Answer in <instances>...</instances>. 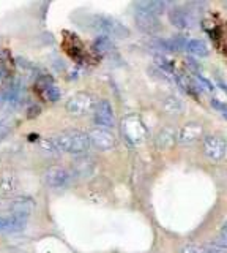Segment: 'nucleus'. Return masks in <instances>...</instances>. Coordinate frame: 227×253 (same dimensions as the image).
<instances>
[{"mask_svg": "<svg viewBox=\"0 0 227 253\" xmlns=\"http://www.w3.org/2000/svg\"><path fill=\"white\" fill-rule=\"evenodd\" d=\"M60 152L74 154V155H85L92 146L90 138L87 133L79 130H65L52 138Z\"/></svg>", "mask_w": 227, "mask_h": 253, "instance_id": "1", "label": "nucleus"}, {"mask_svg": "<svg viewBox=\"0 0 227 253\" xmlns=\"http://www.w3.org/2000/svg\"><path fill=\"white\" fill-rule=\"evenodd\" d=\"M89 24L93 30L99 32L104 37L114 38H127L130 35V30L123 26L120 21H117L112 16L106 14H93L89 18Z\"/></svg>", "mask_w": 227, "mask_h": 253, "instance_id": "2", "label": "nucleus"}, {"mask_svg": "<svg viewBox=\"0 0 227 253\" xmlns=\"http://www.w3.org/2000/svg\"><path fill=\"white\" fill-rule=\"evenodd\" d=\"M97 100L89 92H76L74 95L68 98L66 101V111L68 114L74 117H82L93 113L97 108Z\"/></svg>", "mask_w": 227, "mask_h": 253, "instance_id": "3", "label": "nucleus"}, {"mask_svg": "<svg viewBox=\"0 0 227 253\" xmlns=\"http://www.w3.org/2000/svg\"><path fill=\"white\" fill-rule=\"evenodd\" d=\"M197 3H191L186 6H175L169 10V21L174 24L177 29H190L199 21Z\"/></svg>", "mask_w": 227, "mask_h": 253, "instance_id": "4", "label": "nucleus"}, {"mask_svg": "<svg viewBox=\"0 0 227 253\" xmlns=\"http://www.w3.org/2000/svg\"><path fill=\"white\" fill-rule=\"evenodd\" d=\"M122 130L125 138H127L132 144H139L147 138V128L145 124L140 121V117L136 114H131L123 119L122 122Z\"/></svg>", "mask_w": 227, "mask_h": 253, "instance_id": "5", "label": "nucleus"}, {"mask_svg": "<svg viewBox=\"0 0 227 253\" xmlns=\"http://www.w3.org/2000/svg\"><path fill=\"white\" fill-rule=\"evenodd\" d=\"M44 184L48 185L52 190H62L66 188L69 184H71L73 179V172L64 168V166H52L48 171L44 172Z\"/></svg>", "mask_w": 227, "mask_h": 253, "instance_id": "6", "label": "nucleus"}, {"mask_svg": "<svg viewBox=\"0 0 227 253\" xmlns=\"http://www.w3.org/2000/svg\"><path fill=\"white\" fill-rule=\"evenodd\" d=\"M134 21H136L137 29L140 32H144V34L156 35L161 30L160 16H155V14L148 13V11H144V10H139V8H136Z\"/></svg>", "mask_w": 227, "mask_h": 253, "instance_id": "7", "label": "nucleus"}, {"mask_svg": "<svg viewBox=\"0 0 227 253\" xmlns=\"http://www.w3.org/2000/svg\"><path fill=\"white\" fill-rule=\"evenodd\" d=\"M90 142L99 150H109L117 144V138L112 130L103 128V126H95L89 131Z\"/></svg>", "mask_w": 227, "mask_h": 253, "instance_id": "8", "label": "nucleus"}, {"mask_svg": "<svg viewBox=\"0 0 227 253\" xmlns=\"http://www.w3.org/2000/svg\"><path fill=\"white\" fill-rule=\"evenodd\" d=\"M93 119H95V124L98 126L111 130L115 125V116H114V109L111 106V103L107 100H99L97 103L95 111H93Z\"/></svg>", "mask_w": 227, "mask_h": 253, "instance_id": "9", "label": "nucleus"}, {"mask_svg": "<svg viewBox=\"0 0 227 253\" xmlns=\"http://www.w3.org/2000/svg\"><path fill=\"white\" fill-rule=\"evenodd\" d=\"M227 144L221 136H215V134H210V136L203 138V154H205L211 160H221L226 155Z\"/></svg>", "mask_w": 227, "mask_h": 253, "instance_id": "10", "label": "nucleus"}, {"mask_svg": "<svg viewBox=\"0 0 227 253\" xmlns=\"http://www.w3.org/2000/svg\"><path fill=\"white\" fill-rule=\"evenodd\" d=\"M27 215L19 213H6L0 215V233H21L27 226Z\"/></svg>", "mask_w": 227, "mask_h": 253, "instance_id": "11", "label": "nucleus"}, {"mask_svg": "<svg viewBox=\"0 0 227 253\" xmlns=\"http://www.w3.org/2000/svg\"><path fill=\"white\" fill-rule=\"evenodd\" d=\"M202 134H203L202 124H199V122H188V124H185L182 126V130L178 131L177 141L180 142V144L188 146V144H193V142L200 139Z\"/></svg>", "mask_w": 227, "mask_h": 253, "instance_id": "12", "label": "nucleus"}, {"mask_svg": "<svg viewBox=\"0 0 227 253\" xmlns=\"http://www.w3.org/2000/svg\"><path fill=\"white\" fill-rule=\"evenodd\" d=\"M35 208V203L32 198L27 196H19L14 200L8 201V204L5 206V209L8 211V213H19V215H30Z\"/></svg>", "mask_w": 227, "mask_h": 253, "instance_id": "13", "label": "nucleus"}, {"mask_svg": "<svg viewBox=\"0 0 227 253\" xmlns=\"http://www.w3.org/2000/svg\"><path fill=\"white\" fill-rule=\"evenodd\" d=\"M21 93H22V87L18 81L11 83L6 89L0 92V105H6V106H16L19 100H21Z\"/></svg>", "mask_w": 227, "mask_h": 253, "instance_id": "14", "label": "nucleus"}, {"mask_svg": "<svg viewBox=\"0 0 227 253\" xmlns=\"http://www.w3.org/2000/svg\"><path fill=\"white\" fill-rule=\"evenodd\" d=\"M95 169V162L87 155H81L73 162V176L76 177H89Z\"/></svg>", "mask_w": 227, "mask_h": 253, "instance_id": "15", "label": "nucleus"}, {"mask_svg": "<svg viewBox=\"0 0 227 253\" xmlns=\"http://www.w3.org/2000/svg\"><path fill=\"white\" fill-rule=\"evenodd\" d=\"M177 133L172 126H164V128L160 131L158 138H156V142L161 149H169L174 146V142L177 141Z\"/></svg>", "mask_w": 227, "mask_h": 253, "instance_id": "16", "label": "nucleus"}, {"mask_svg": "<svg viewBox=\"0 0 227 253\" xmlns=\"http://www.w3.org/2000/svg\"><path fill=\"white\" fill-rule=\"evenodd\" d=\"M137 8H139V10L152 13L155 16H160V14H162L164 11L167 10V3L161 2V0H147V2H139Z\"/></svg>", "mask_w": 227, "mask_h": 253, "instance_id": "17", "label": "nucleus"}, {"mask_svg": "<svg viewBox=\"0 0 227 253\" xmlns=\"http://www.w3.org/2000/svg\"><path fill=\"white\" fill-rule=\"evenodd\" d=\"M186 51L191 55H194V57H207L210 52L208 44L203 40H190L186 46Z\"/></svg>", "mask_w": 227, "mask_h": 253, "instance_id": "18", "label": "nucleus"}, {"mask_svg": "<svg viewBox=\"0 0 227 253\" xmlns=\"http://www.w3.org/2000/svg\"><path fill=\"white\" fill-rule=\"evenodd\" d=\"M18 188V179L13 174H2L0 176V193L8 196Z\"/></svg>", "mask_w": 227, "mask_h": 253, "instance_id": "19", "label": "nucleus"}, {"mask_svg": "<svg viewBox=\"0 0 227 253\" xmlns=\"http://www.w3.org/2000/svg\"><path fill=\"white\" fill-rule=\"evenodd\" d=\"M162 108L169 114H178L180 111L183 109V101L180 100L178 97H175V95H169V97L164 98Z\"/></svg>", "mask_w": 227, "mask_h": 253, "instance_id": "20", "label": "nucleus"}, {"mask_svg": "<svg viewBox=\"0 0 227 253\" xmlns=\"http://www.w3.org/2000/svg\"><path fill=\"white\" fill-rule=\"evenodd\" d=\"M169 42V52H178L182 49H186L188 46V40L185 35H175L167 40Z\"/></svg>", "mask_w": 227, "mask_h": 253, "instance_id": "21", "label": "nucleus"}, {"mask_svg": "<svg viewBox=\"0 0 227 253\" xmlns=\"http://www.w3.org/2000/svg\"><path fill=\"white\" fill-rule=\"evenodd\" d=\"M93 47L98 51V52H107V51H111L114 44L111 42V38L109 37H104V35H99L95 42H93Z\"/></svg>", "mask_w": 227, "mask_h": 253, "instance_id": "22", "label": "nucleus"}, {"mask_svg": "<svg viewBox=\"0 0 227 253\" xmlns=\"http://www.w3.org/2000/svg\"><path fill=\"white\" fill-rule=\"evenodd\" d=\"M44 97L48 98L49 101H59L60 100V89L57 85H54V84H51V83H48V84H44Z\"/></svg>", "mask_w": 227, "mask_h": 253, "instance_id": "23", "label": "nucleus"}, {"mask_svg": "<svg viewBox=\"0 0 227 253\" xmlns=\"http://www.w3.org/2000/svg\"><path fill=\"white\" fill-rule=\"evenodd\" d=\"M180 253H207V247H203L200 244H194V242H190L182 247Z\"/></svg>", "mask_w": 227, "mask_h": 253, "instance_id": "24", "label": "nucleus"}, {"mask_svg": "<svg viewBox=\"0 0 227 253\" xmlns=\"http://www.w3.org/2000/svg\"><path fill=\"white\" fill-rule=\"evenodd\" d=\"M194 78H195V81L199 83V85L202 87V89H205V90H213V85L210 84L208 79H205V78L200 76V75H194Z\"/></svg>", "mask_w": 227, "mask_h": 253, "instance_id": "25", "label": "nucleus"}, {"mask_svg": "<svg viewBox=\"0 0 227 253\" xmlns=\"http://www.w3.org/2000/svg\"><path fill=\"white\" fill-rule=\"evenodd\" d=\"M207 253H227V249H224V247H218V245L211 244L210 247H207Z\"/></svg>", "mask_w": 227, "mask_h": 253, "instance_id": "26", "label": "nucleus"}, {"mask_svg": "<svg viewBox=\"0 0 227 253\" xmlns=\"http://www.w3.org/2000/svg\"><path fill=\"white\" fill-rule=\"evenodd\" d=\"M218 85H219V89H221L227 95V84H224L223 81H218Z\"/></svg>", "mask_w": 227, "mask_h": 253, "instance_id": "27", "label": "nucleus"}, {"mask_svg": "<svg viewBox=\"0 0 227 253\" xmlns=\"http://www.w3.org/2000/svg\"><path fill=\"white\" fill-rule=\"evenodd\" d=\"M221 236L223 237H227V221L223 225V228H221Z\"/></svg>", "mask_w": 227, "mask_h": 253, "instance_id": "28", "label": "nucleus"}, {"mask_svg": "<svg viewBox=\"0 0 227 253\" xmlns=\"http://www.w3.org/2000/svg\"><path fill=\"white\" fill-rule=\"evenodd\" d=\"M226 8H227V2H226Z\"/></svg>", "mask_w": 227, "mask_h": 253, "instance_id": "29", "label": "nucleus"}]
</instances>
